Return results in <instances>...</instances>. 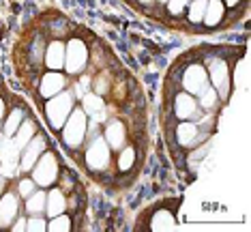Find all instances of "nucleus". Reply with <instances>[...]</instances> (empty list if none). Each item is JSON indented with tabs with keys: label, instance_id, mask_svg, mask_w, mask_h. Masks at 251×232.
I'll list each match as a JSON object with an SVG mask.
<instances>
[{
	"label": "nucleus",
	"instance_id": "14",
	"mask_svg": "<svg viewBox=\"0 0 251 232\" xmlns=\"http://www.w3.org/2000/svg\"><path fill=\"white\" fill-rule=\"evenodd\" d=\"M65 211V196H62L60 189H54L50 191L48 196H45V213L50 215V217H56V215H60Z\"/></svg>",
	"mask_w": 251,
	"mask_h": 232
},
{
	"label": "nucleus",
	"instance_id": "35",
	"mask_svg": "<svg viewBox=\"0 0 251 232\" xmlns=\"http://www.w3.org/2000/svg\"><path fill=\"white\" fill-rule=\"evenodd\" d=\"M227 4H230V7H236V4H238V0H227Z\"/></svg>",
	"mask_w": 251,
	"mask_h": 232
},
{
	"label": "nucleus",
	"instance_id": "31",
	"mask_svg": "<svg viewBox=\"0 0 251 232\" xmlns=\"http://www.w3.org/2000/svg\"><path fill=\"white\" fill-rule=\"evenodd\" d=\"M13 230H15V232H22V230H26V219H18V224L13 226Z\"/></svg>",
	"mask_w": 251,
	"mask_h": 232
},
{
	"label": "nucleus",
	"instance_id": "32",
	"mask_svg": "<svg viewBox=\"0 0 251 232\" xmlns=\"http://www.w3.org/2000/svg\"><path fill=\"white\" fill-rule=\"evenodd\" d=\"M2 114H4V101L0 99V121H2Z\"/></svg>",
	"mask_w": 251,
	"mask_h": 232
},
{
	"label": "nucleus",
	"instance_id": "15",
	"mask_svg": "<svg viewBox=\"0 0 251 232\" xmlns=\"http://www.w3.org/2000/svg\"><path fill=\"white\" fill-rule=\"evenodd\" d=\"M224 2L221 0H206V11H204V24L215 26L224 20Z\"/></svg>",
	"mask_w": 251,
	"mask_h": 232
},
{
	"label": "nucleus",
	"instance_id": "1",
	"mask_svg": "<svg viewBox=\"0 0 251 232\" xmlns=\"http://www.w3.org/2000/svg\"><path fill=\"white\" fill-rule=\"evenodd\" d=\"M48 118H50V123H52L54 127H62L65 125V121L69 118L71 114V110H73V95L71 93H60L58 95H54L52 101L48 103Z\"/></svg>",
	"mask_w": 251,
	"mask_h": 232
},
{
	"label": "nucleus",
	"instance_id": "7",
	"mask_svg": "<svg viewBox=\"0 0 251 232\" xmlns=\"http://www.w3.org/2000/svg\"><path fill=\"white\" fill-rule=\"evenodd\" d=\"M182 86L189 90V95H200L208 86V73L202 65H191L182 76Z\"/></svg>",
	"mask_w": 251,
	"mask_h": 232
},
{
	"label": "nucleus",
	"instance_id": "2",
	"mask_svg": "<svg viewBox=\"0 0 251 232\" xmlns=\"http://www.w3.org/2000/svg\"><path fill=\"white\" fill-rule=\"evenodd\" d=\"M86 112L84 110H71L69 121H65V129H62V140L69 146L82 144L84 135H86Z\"/></svg>",
	"mask_w": 251,
	"mask_h": 232
},
{
	"label": "nucleus",
	"instance_id": "26",
	"mask_svg": "<svg viewBox=\"0 0 251 232\" xmlns=\"http://www.w3.org/2000/svg\"><path fill=\"white\" fill-rule=\"evenodd\" d=\"M26 230L41 232V230H48V224H45L41 217H30V219H28V222H26Z\"/></svg>",
	"mask_w": 251,
	"mask_h": 232
},
{
	"label": "nucleus",
	"instance_id": "10",
	"mask_svg": "<svg viewBox=\"0 0 251 232\" xmlns=\"http://www.w3.org/2000/svg\"><path fill=\"white\" fill-rule=\"evenodd\" d=\"M62 88H65V77H62V73H45L39 90H41L43 97H54Z\"/></svg>",
	"mask_w": 251,
	"mask_h": 232
},
{
	"label": "nucleus",
	"instance_id": "36",
	"mask_svg": "<svg viewBox=\"0 0 251 232\" xmlns=\"http://www.w3.org/2000/svg\"><path fill=\"white\" fill-rule=\"evenodd\" d=\"M142 2H152V0H142Z\"/></svg>",
	"mask_w": 251,
	"mask_h": 232
},
{
	"label": "nucleus",
	"instance_id": "9",
	"mask_svg": "<svg viewBox=\"0 0 251 232\" xmlns=\"http://www.w3.org/2000/svg\"><path fill=\"white\" fill-rule=\"evenodd\" d=\"M18 208H20L18 196H13V194L4 196L0 200V226H9L13 222V217L18 215Z\"/></svg>",
	"mask_w": 251,
	"mask_h": 232
},
{
	"label": "nucleus",
	"instance_id": "6",
	"mask_svg": "<svg viewBox=\"0 0 251 232\" xmlns=\"http://www.w3.org/2000/svg\"><path fill=\"white\" fill-rule=\"evenodd\" d=\"M208 77L213 82L217 93H221V97H227L230 93V73H227V65L219 58H213L208 65Z\"/></svg>",
	"mask_w": 251,
	"mask_h": 232
},
{
	"label": "nucleus",
	"instance_id": "22",
	"mask_svg": "<svg viewBox=\"0 0 251 232\" xmlns=\"http://www.w3.org/2000/svg\"><path fill=\"white\" fill-rule=\"evenodd\" d=\"M204 11H206V0H193L189 4V20L191 22H202L204 20Z\"/></svg>",
	"mask_w": 251,
	"mask_h": 232
},
{
	"label": "nucleus",
	"instance_id": "30",
	"mask_svg": "<svg viewBox=\"0 0 251 232\" xmlns=\"http://www.w3.org/2000/svg\"><path fill=\"white\" fill-rule=\"evenodd\" d=\"M93 118H95V123H103L105 118H107V114H105V107L101 112H97V114H93Z\"/></svg>",
	"mask_w": 251,
	"mask_h": 232
},
{
	"label": "nucleus",
	"instance_id": "37",
	"mask_svg": "<svg viewBox=\"0 0 251 232\" xmlns=\"http://www.w3.org/2000/svg\"><path fill=\"white\" fill-rule=\"evenodd\" d=\"M161 2H165V0H161Z\"/></svg>",
	"mask_w": 251,
	"mask_h": 232
},
{
	"label": "nucleus",
	"instance_id": "23",
	"mask_svg": "<svg viewBox=\"0 0 251 232\" xmlns=\"http://www.w3.org/2000/svg\"><path fill=\"white\" fill-rule=\"evenodd\" d=\"M217 103V90L215 88H204L202 93H200V105L202 107H206V110H210Z\"/></svg>",
	"mask_w": 251,
	"mask_h": 232
},
{
	"label": "nucleus",
	"instance_id": "5",
	"mask_svg": "<svg viewBox=\"0 0 251 232\" xmlns=\"http://www.w3.org/2000/svg\"><path fill=\"white\" fill-rule=\"evenodd\" d=\"M56 174H58V163H56V157L52 153L43 155L41 159H37L35 163V185H41V187H48L56 180Z\"/></svg>",
	"mask_w": 251,
	"mask_h": 232
},
{
	"label": "nucleus",
	"instance_id": "34",
	"mask_svg": "<svg viewBox=\"0 0 251 232\" xmlns=\"http://www.w3.org/2000/svg\"><path fill=\"white\" fill-rule=\"evenodd\" d=\"M4 138H7V135H4V133H2V135H0V149H2V144H4V142H7V140H4Z\"/></svg>",
	"mask_w": 251,
	"mask_h": 232
},
{
	"label": "nucleus",
	"instance_id": "33",
	"mask_svg": "<svg viewBox=\"0 0 251 232\" xmlns=\"http://www.w3.org/2000/svg\"><path fill=\"white\" fill-rule=\"evenodd\" d=\"M2 189H4V177L0 174V194H2Z\"/></svg>",
	"mask_w": 251,
	"mask_h": 232
},
{
	"label": "nucleus",
	"instance_id": "24",
	"mask_svg": "<svg viewBox=\"0 0 251 232\" xmlns=\"http://www.w3.org/2000/svg\"><path fill=\"white\" fill-rule=\"evenodd\" d=\"M133 159H135V151L133 149H125L121 159H118V168L121 170H129L131 166H133Z\"/></svg>",
	"mask_w": 251,
	"mask_h": 232
},
{
	"label": "nucleus",
	"instance_id": "13",
	"mask_svg": "<svg viewBox=\"0 0 251 232\" xmlns=\"http://www.w3.org/2000/svg\"><path fill=\"white\" fill-rule=\"evenodd\" d=\"M45 63H48L50 69H60L65 67V45L60 41H54L45 52Z\"/></svg>",
	"mask_w": 251,
	"mask_h": 232
},
{
	"label": "nucleus",
	"instance_id": "29",
	"mask_svg": "<svg viewBox=\"0 0 251 232\" xmlns=\"http://www.w3.org/2000/svg\"><path fill=\"white\" fill-rule=\"evenodd\" d=\"M95 90H97V95L107 93V80H105V77H99V80L95 82Z\"/></svg>",
	"mask_w": 251,
	"mask_h": 232
},
{
	"label": "nucleus",
	"instance_id": "3",
	"mask_svg": "<svg viewBox=\"0 0 251 232\" xmlns=\"http://www.w3.org/2000/svg\"><path fill=\"white\" fill-rule=\"evenodd\" d=\"M88 63V50L84 41L79 39H71L69 45L65 48V67L69 73H79Z\"/></svg>",
	"mask_w": 251,
	"mask_h": 232
},
{
	"label": "nucleus",
	"instance_id": "19",
	"mask_svg": "<svg viewBox=\"0 0 251 232\" xmlns=\"http://www.w3.org/2000/svg\"><path fill=\"white\" fill-rule=\"evenodd\" d=\"M103 99H101V95H90V93H86L84 95V112L86 114H97V112H101L103 110Z\"/></svg>",
	"mask_w": 251,
	"mask_h": 232
},
{
	"label": "nucleus",
	"instance_id": "25",
	"mask_svg": "<svg viewBox=\"0 0 251 232\" xmlns=\"http://www.w3.org/2000/svg\"><path fill=\"white\" fill-rule=\"evenodd\" d=\"M168 2V9L172 15H180L182 11H185V7L189 4V0H165Z\"/></svg>",
	"mask_w": 251,
	"mask_h": 232
},
{
	"label": "nucleus",
	"instance_id": "28",
	"mask_svg": "<svg viewBox=\"0 0 251 232\" xmlns=\"http://www.w3.org/2000/svg\"><path fill=\"white\" fill-rule=\"evenodd\" d=\"M88 86H90V77H88V76H84L82 80L77 82V86H75V93L79 95V97H82V95H86V93H88Z\"/></svg>",
	"mask_w": 251,
	"mask_h": 232
},
{
	"label": "nucleus",
	"instance_id": "27",
	"mask_svg": "<svg viewBox=\"0 0 251 232\" xmlns=\"http://www.w3.org/2000/svg\"><path fill=\"white\" fill-rule=\"evenodd\" d=\"M32 191H35V180H30V179L20 180V196L22 198H28Z\"/></svg>",
	"mask_w": 251,
	"mask_h": 232
},
{
	"label": "nucleus",
	"instance_id": "4",
	"mask_svg": "<svg viewBox=\"0 0 251 232\" xmlns=\"http://www.w3.org/2000/svg\"><path fill=\"white\" fill-rule=\"evenodd\" d=\"M86 163L90 170H105L110 163V144L103 138H95L88 144L86 151Z\"/></svg>",
	"mask_w": 251,
	"mask_h": 232
},
{
	"label": "nucleus",
	"instance_id": "12",
	"mask_svg": "<svg viewBox=\"0 0 251 232\" xmlns=\"http://www.w3.org/2000/svg\"><path fill=\"white\" fill-rule=\"evenodd\" d=\"M125 125L118 121H112L107 125V131H105V142L112 146V149H123L125 146Z\"/></svg>",
	"mask_w": 251,
	"mask_h": 232
},
{
	"label": "nucleus",
	"instance_id": "18",
	"mask_svg": "<svg viewBox=\"0 0 251 232\" xmlns=\"http://www.w3.org/2000/svg\"><path fill=\"white\" fill-rule=\"evenodd\" d=\"M32 133H35V125L32 123H24L22 121V125L20 129L15 131V138H13V142L20 146V149H24V146L30 142V138H32Z\"/></svg>",
	"mask_w": 251,
	"mask_h": 232
},
{
	"label": "nucleus",
	"instance_id": "20",
	"mask_svg": "<svg viewBox=\"0 0 251 232\" xmlns=\"http://www.w3.org/2000/svg\"><path fill=\"white\" fill-rule=\"evenodd\" d=\"M22 121H24L22 110H13V112H11V116L7 118V123H4V135H7V138H9V135H13L20 129Z\"/></svg>",
	"mask_w": 251,
	"mask_h": 232
},
{
	"label": "nucleus",
	"instance_id": "16",
	"mask_svg": "<svg viewBox=\"0 0 251 232\" xmlns=\"http://www.w3.org/2000/svg\"><path fill=\"white\" fill-rule=\"evenodd\" d=\"M176 135H178V142L182 146H193L198 140V127L193 125V123H187L182 121V125H178V131H176Z\"/></svg>",
	"mask_w": 251,
	"mask_h": 232
},
{
	"label": "nucleus",
	"instance_id": "21",
	"mask_svg": "<svg viewBox=\"0 0 251 232\" xmlns=\"http://www.w3.org/2000/svg\"><path fill=\"white\" fill-rule=\"evenodd\" d=\"M48 230H52V232H67V230H71V219L67 217V215H56V217H52V222H50L48 226Z\"/></svg>",
	"mask_w": 251,
	"mask_h": 232
},
{
	"label": "nucleus",
	"instance_id": "17",
	"mask_svg": "<svg viewBox=\"0 0 251 232\" xmlns=\"http://www.w3.org/2000/svg\"><path fill=\"white\" fill-rule=\"evenodd\" d=\"M26 211L30 215L45 213V194L43 191H32V194L26 198Z\"/></svg>",
	"mask_w": 251,
	"mask_h": 232
},
{
	"label": "nucleus",
	"instance_id": "8",
	"mask_svg": "<svg viewBox=\"0 0 251 232\" xmlns=\"http://www.w3.org/2000/svg\"><path fill=\"white\" fill-rule=\"evenodd\" d=\"M43 149H45V140L41 138V135H37V138H30V142L24 146V155H20V170L28 172V170H30L37 163L39 157H41Z\"/></svg>",
	"mask_w": 251,
	"mask_h": 232
},
{
	"label": "nucleus",
	"instance_id": "11",
	"mask_svg": "<svg viewBox=\"0 0 251 232\" xmlns=\"http://www.w3.org/2000/svg\"><path fill=\"white\" fill-rule=\"evenodd\" d=\"M174 107H176V116H178L180 121H187V118H191L198 112V103L193 101L191 95H185V93H180L178 97H176Z\"/></svg>",
	"mask_w": 251,
	"mask_h": 232
}]
</instances>
